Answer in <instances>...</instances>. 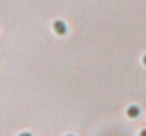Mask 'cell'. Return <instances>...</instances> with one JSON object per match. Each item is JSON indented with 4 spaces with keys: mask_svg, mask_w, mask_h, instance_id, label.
<instances>
[{
    "mask_svg": "<svg viewBox=\"0 0 146 136\" xmlns=\"http://www.w3.org/2000/svg\"><path fill=\"white\" fill-rule=\"evenodd\" d=\"M19 136H31V133H29V132H23V133H20Z\"/></svg>",
    "mask_w": 146,
    "mask_h": 136,
    "instance_id": "3957f363",
    "label": "cell"
},
{
    "mask_svg": "<svg viewBox=\"0 0 146 136\" xmlns=\"http://www.w3.org/2000/svg\"><path fill=\"white\" fill-rule=\"evenodd\" d=\"M52 29H54V31H55L57 34H60V36H64V34L67 33V24H65L62 20H55Z\"/></svg>",
    "mask_w": 146,
    "mask_h": 136,
    "instance_id": "6da1fadb",
    "label": "cell"
},
{
    "mask_svg": "<svg viewBox=\"0 0 146 136\" xmlns=\"http://www.w3.org/2000/svg\"><path fill=\"white\" fill-rule=\"evenodd\" d=\"M139 136H146V129H142V131H141V135Z\"/></svg>",
    "mask_w": 146,
    "mask_h": 136,
    "instance_id": "277c9868",
    "label": "cell"
},
{
    "mask_svg": "<svg viewBox=\"0 0 146 136\" xmlns=\"http://www.w3.org/2000/svg\"><path fill=\"white\" fill-rule=\"evenodd\" d=\"M126 113H128L129 118H138L139 113H141V109H139L136 105H132V106H129V108L126 109Z\"/></svg>",
    "mask_w": 146,
    "mask_h": 136,
    "instance_id": "7a4b0ae2",
    "label": "cell"
},
{
    "mask_svg": "<svg viewBox=\"0 0 146 136\" xmlns=\"http://www.w3.org/2000/svg\"><path fill=\"white\" fill-rule=\"evenodd\" d=\"M143 64L146 65V54H145V57H143Z\"/></svg>",
    "mask_w": 146,
    "mask_h": 136,
    "instance_id": "5b68a950",
    "label": "cell"
},
{
    "mask_svg": "<svg viewBox=\"0 0 146 136\" xmlns=\"http://www.w3.org/2000/svg\"><path fill=\"white\" fill-rule=\"evenodd\" d=\"M68 136H74V135H68Z\"/></svg>",
    "mask_w": 146,
    "mask_h": 136,
    "instance_id": "8992f818",
    "label": "cell"
}]
</instances>
